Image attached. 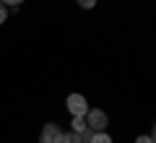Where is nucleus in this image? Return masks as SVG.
Listing matches in <instances>:
<instances>
[{
  "mask_svg": "<svg viewBox=\"0 0 156 143\" xmlns=\"http://www.w3.org/2000/svg\"><path fill=\"white\" fill-rule=\"evenodd\" d=\"M78 5L83 11H91V8H96V0H78Z\"/></svg>",
  "mask_w": 156,
  "mask_h": 143,
  "instance_id": "nucleus-7",
  "label": "nucleus"
},
{
  "mask_svg": "<svg viewBox=\"0 0 156 143\" xmlns=\"http://www.w3.org/2000/svg\"><path fill=\"white\" fill-rule=\"evenodd\" d=\"M0 3H3L5 8H18V5L23 3V0H0Z\"/></svg>",
  "mask_w": 156,
  "mask_h": 143,
  "instance_id": "nucleus-9",
  "label": "nucleus"
},
{
  "mask_svg": "<svg viewBox=\"0 0 156 143\" xmlns=\"http://www.w3.org/2000/svg\"><path fill=\"white\" fill-rule=\"evenodd\" d=\"M89 143H115V141H112V135L107 130H96V133H91Z\"/></svg>",
  "mask_w": 156,
  "mask_h": 143,
  "instance_id": "nucleus-4",
  "label": "nucleus"
},
{
  "mask_svg": "<svg viewBox=\"0 0 156 143\" xmlns=\"http://www.w3.org/2000/svg\"><path fill=\"white\" fill-rule=\"evenodd\" d=\"M135 143H154V130H151L148 135H138V138H135Z\"/></svg>",
  "mask_w": 156,
  "mask_h": 143,
  "instance_id": "nucleus-8",
  "label": "nucleus"
},
{
  "mask_svg": "<svg viewBox=\"0 0 156 143\" xmlns=\"http://www.w3.org/2000/svg\"><path fill=\"white\" fill-rule=\"evenodd\" d=\"M86 127H89V130H107V127H109V117H107V112L104 109H99V107H96V109H91L89 107V112H86Z\"/></svg>",
  "mask_w": 156,
  "mask_h": 143,
  "instance_id": "nucleus-1",
  "label": "nucleus"
},
{
  "mask_svg": "<svg viewBox=\"0 0 156 143\" xmlns=\"http://www.w3.org/2000/svg\"><path fill=\"white\" fill-rule=\"evenodd\" d=\"M5 21H8V8L3 5V3H0V26H3Z\"/></svg>",
  "mask_w": 156,
  "mask_h": 143,
  "instance_id": "nucleus-10",
  "label": "nucleus"
},
{
  "mask_svg": "<svg viewBox=\"0 0 156 143\" xmlns=\"http://www.w3.org/2000/svg\"><path fill=\"white\" fill-rule=\"evenodd\" d=\"M60 135H62L60 125H57V122H47V125L42 127V133H39V143H57Z\"/></svg>",
  "mask_w": 156,
  "mask_h": 143,
  "instance_id": "nucleus-3",
  "label": "nucleus"
},
{
  "mask_svg": "<svg viewBox=\"0 0 156 143\" xmlns=\"http://www.w3.org/2000/svg\"><path fill=\"white\" fill-rule=\"evenodd\" d=\"M57 143H81V135H78V133H73V130H70V133H62Z\"/></svg>",
  "mask_w": 156,
  "mask_h": 143,
  "instance_id": "nucleus-5",
  "label": "nucleus"
},
{
  "mask_svg": "<svg viewBox=\"0 0 156 143\" xmlns=\"http://www.w3.org/2000/svg\"><path fill=\"white\" fill-rule=\"evenodd\" d=\"M73 133H78V135H81V133L86 130V117H73Z\"/></svg>",
  "mask_w": 156,
  "mask_h": 143,
  "instance_id": "nucleus-6",
  "label": "nucleus"
},
{
  "mask_svg": "<svg viewBox=\"0 0 156 143\" xmlns=\"http://www.w3.org/2000/svg\"><path fill=\"white\" fill-rule=\"evenodd\" d=\"M65 107H68V112H70V117H83L86 112H89V102H86L83 94H70L65 99Z\"/></svg>",
  "mask_w": 156,
  "mask_h": 143,
  "instance_id": "nucleus-2",
  "label": "nucleus"
}]
</instances>
